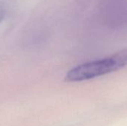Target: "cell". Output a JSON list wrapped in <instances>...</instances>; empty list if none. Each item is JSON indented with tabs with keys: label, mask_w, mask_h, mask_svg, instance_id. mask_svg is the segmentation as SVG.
Instances as JSON below:
<instances>
[{
	"label": "cell",
	"mask_w": 127,
	"mask_h": 126,
	"mask_svg": "<svg viewBox=\"0 0 127 126\" xmlns=\"http://www.w3.org/2000/svg\"><path fill=\"white\" fill-rule=\"evenodd\" d=\"M6 13V10H5V7L3 3L0 2V23L1 22V21L4 19V16Z\"/></svg>",
	"instance_id": "2"
},
{
	"label": "cell",
	"mask_w": 127,
	"mask_h": 126,
	"mask_svg": "<svg viewBox=\"0 0 127 126\" xmlns=\"http://www.w3.org/2000/svg\"><path fill=\"white\" fill-rule=\"evenodd\" d=\"M127 59V50L124 49L110 57L86 62L71 69L65 79L68 82H76L104 76L124 68Z\"/></svg>",
	"instance_id": "1"
}]
</instances>
